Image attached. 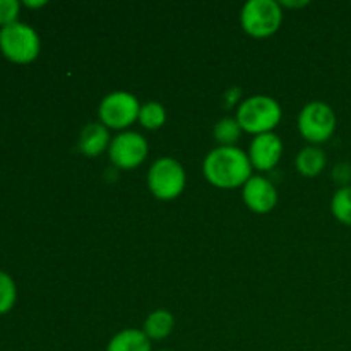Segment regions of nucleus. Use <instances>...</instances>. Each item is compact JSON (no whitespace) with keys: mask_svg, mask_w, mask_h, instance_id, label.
Returning <instances> with one entry per match:
<instances>
[{"mask_svg":"<svg viewBox=\"0 0 351 351\" xmlns=\"http://www.w3.org/2000/svg\"><path fill=\"white\" fill-rule=\"evenodd\" d=\"M206 180L218 189L243 187L252 178L249 154L237 146H219L206 156L202 165Z\"/></svg>","mask_w":351,"mask_h":351,"instance_id":"nucleus-1","label":"nucleus"},{"mask_svg":"<svg viewBox=\"0 0 351 351\" xmlns=\"http://www.w3.org/2000/svg\"><path fill=\"white\" fill-rule=\"evenodd\" d=\"M281 106L274 98L266 95H256L243 99L237 110V122L245 132L261 136L273 132L281 122Z\"/></svg>","mask_w":351,"mask_h":351,"instance_id":"nucleus-2","label":"nucleus"},{"mask_svg":"<svg viewBox=\"0 0 351 351\" xmlns=\"http://www.w3.org/2000/svg\"><path fill=\"white\" fill-rule=\"evenodd\" d=\"M40 50V36L29 24L16 21L0 27V51L12 64H31L38 58Z\"/></svg>","mask_w":351,"mask_h":351,"instance_id":"nucleus-3","label":"nucleus"},{"mask_svg":"<svg viewBox=\"0 0 351 351\" xmlns=\"http://www.w3.org/2000/svg\"><path fill=\"white\" fill-rule=\"evenodd\" d=\"M283 23V9L274 0H249L240 12L242 29L252 38H267Z\"/></svg>","mask_w":351,"mask_h":351,"instance_id":"nucleus-4","label":"nucleus"},{"mask_svg":"<svg viewBox=\"0 0 351 351\" xmlns=\"http://www.w3.org/2000/svg\"><path fill=\"white\" fill-rule=\"evenodd\" d=\"M185 170L173 158H160L147 171V187L161 201H173L185 189Z\"/></svg>","mask_w":351,"mask_h":351,"instance_id":"nucleus-5","label":"nucleus"},{"mask_svg":"<svg viewBox=\"0 0 351 351\" xmlns=\"http://www.w3.org/2000/svg\"><path fill=\"white\" fill-rule=\"evenodd\" d=\"M298 130L312 146L328 143L336 130V115L328 103L312 101L298 115Z\"/></svg>","mask_w":351,"mask_h":351,"instance_id":"nucleus-6","label":"nucleus"},{"mask_svg":"<svg viewBox=\"0 0 351 351\" xmlns=\"http://www.w3.org/2000/svg\"><path fill=\"white\" fill-rule=\"evenodd\" d=\"M141 105L132 93L113 91L101 99L98 108L99 120L106 129L122 130L139 119Z\"/></svg>","mask_w":351,"mask_h":351,"instance_id":"nucleus-7","label":"nucleus"},{"mask_svg":"<svg viewBox=\"0 0 351 351\" xmlns=\"http://www.w3.org/2000/svg\"><path fill=\"white\" fill-rule=\"evenodd\" d=\"M147 151H149V144H147L146 137L141 136L139 132H132V130H127V132L113 137L108 147L112 163L122 170H134L143 165L147 158Z\"/></svg>","mask_w":351,"mask_h":351,"instance_id":"nucleus-8","label":"nucleus"},{"mask_svg":"<svg viewBox=\"0 0 351 351\" xmlns=\"http://www.w3.org/2000/svg\"><path fill=\"white\" fill-rule=\"evenodd\" d=\"M283 154V143L274 132L256 136L249 147V160L252 168L259 171H269L280 163Z\"/></svg>","mask_w":351,"mask_h":351,"instance_id":"nucleus-9","label":"nucleus"},{"mask_svg":"<svg viewBox=\"0 0 351 351\" xmlns=\"http://www.w3.org/2000/svg\"><path fill=\"white\" fill-rule=\"evenodd\" d=\"M242 197L247 208L257 215H266L278 204L276 187L264 177L250 178L242 187Z\"/></svg>","mask_w":351,"mask_h":351,"instance_id":"nucleus-10","label":"nucleus"},{"mask_svg":"<svg viewBox=\"0 0 351 351\" xmlns=\"http://www.w3.org/2000/svg\"><path fill=\"white\" fill-rule=\"evenodd\" d=\"M110 132L103 123H88L79 136V151L89 158L99 156L110 147Z\"/></svg>","mask_w":351,"mask_h":351,"instance_id":"nucleus-11","label":"nucleus"},{"mask_svg":"<svg viewBox=\"0 0 351 351\" xmlns=\"http://www.w3.org/2000/svg\"><path fill=\"white\" fill-rule=\"evenodd\" d=\"M326 163H328L326 153L317 146L304 147L297 154V160H295V167H297L298 173L307 178H314L321 175L322 170L326 168Z\"/></svg>","mask_w":351,"mask_h":351,"instance_id":"nucleus-12","label":"nucleus"},{"mask_svg":"<svg viewBox=\"0 0 351 351\" xmlns=\"http://www.w3.org/2000/svg\"><path fill=\"white\" fill-rule=\"evenodd\" d=\"M106 351H151V339L139 329H123L110 339Z\"/></svg>","mask_w":351,"mask_h":351,"instance_id":"nucleus-13","label":"nucleus"},{"mask_svg":"<svg viewBox=\"0 0 351 351\" xmlns=\"http://www.w3.org/2000/svg\"><path fill=\"white\" fill-rule=\"evenodd\" d=\"M175 328V319L171 312L165 311V308H158V311L151 312L147 319L144 321V335L149 339H165L171 335Z\"/></svg>","mask_w":351,"mask_h":351,"instance_id":"nucleus-14","label":"nucleus"},{"mask_svg":"<svg viewBox=\"0 0 351 351\" xmlns=\"http://www.w3.org/2000/svg\"><path fill=\"white\" fill-rule=\"evenodd\" d=\"M139 123L147 130H156L165 125L167 122V110L161 103L149 101L146 105L141 106L139 112Z\"/></svg>","mask_w":351,"mask_h":351,"instance_id":"nucleus-15","label":"nucleus"},{"mask_svg":"<svg viewBox=\"0 0 351 351\" xmlns=\"http://www.w3.org/2000/svg\"><path fill=\"white\" fill-rule=\"evenodd\" d=\"M331 211L339 223L351 226V185H343L336 191L331 201Z\"/></svg>","mask_w":351,"mask_h":351,"instance_id":"nucleus-16","label":"nucleus"},{"mask_svg":"<svg viewBox=\"0 0 351 351\" xmlns=\"http://www.w3.org/2000/svg\"><path fill=\"white\" fill-rule=\"evenodd\" d=\"M242 132V127L239 125L237 119H232V117H225L215 125V139L221 146H235Z\"/></svg>","mask_w":351,"mask_h":351,"instance_id":"nucleus-17","label":"nucleus"},{"mask_svg":"<svg viewBox=\"0 0 351 351\" xmlns=\"http://www.w3.org/2000/svg\"><path fill=\"white\" fill-rule=\"evenodd\" d=\"M16 283H14V280L5 273V271H0V315L12 311V307L16 305Z\"/></svg>","mask_w":351,"mask_h":351,"instance_id":"nucleus-18","label":"nucleus"},{"mask_svg":"<svg viewBox=\"0 0 351 351\" xmlns=\"http://www.w3.org/2000/svg\"><path fill=\"white\" fill-rule=\"evenodd\" d=\"M19 10L21 3L17 0H0V27L16 23Z\"/></svg>","mask_w":351,"mask_h":351,"instance_id":"nucleus-19","label":"nucleus"},{"mask_svg":"<svg viewBox=\"0 0 351 351\" xmlns=\"http://www.w3.org/2000/svg\"><path fill=\"white\" fill-rule=\"evenodd\" d=\"M335 178L338 182H343V184L348 185V182L351 180V167H350V165H346V163L338 165V167H336V170H335Z\"/></svg>","mask_w":351,"mask_h":351,"instance_id":"nucleus-20","label":"nucleus"},{"mask_svg":"<svg viewBox=\"0 0 351 351\" xmlns=\"http://www.w3.org/2000/svg\"><path fill=\"white\" fill-rule=\"evenodd\" d=\"M240 98V89H230L228 93L225 95V106L226 108H230V106H233L237 103V99Z\"/></svg>","mask_w":351,"mask_h":351,"instance_id":"nucleus-21","label":"nucleus"},{"mask_svg":"<svg viewBox=\"0 0 351 351\" xmlns=\"http://www.w3.org/2000/svg\"><path fill=\"white\" fill-rule=\"evenodd\" d=\"M24 5L29 7V9H40V7L47 5V0H38V2H31V0H26Z\"/></svg>","mask_w":351,"mask_h":351,"instance_id":"nucleus-22","label":"nucleus"},{"mask_svg":"<svg viewBox=\"0 0 351 351\" xmlns=\"http://www.w3.org/2000/svg\"><path fill=\"white\" fill-rule=\"evenodd\" d=\"M308 2H280V5L281 7H304V5H307Z\"/></svg>","mask_w":351,"mask_h":351,"instance_id":"nucleus-23","label":"nucleus"},{"mask_svg":"<svg viewBox=\"0 0 351 351\" xmlns=\"http://www.w3.org/2000/svg\"><path fill=\"white\" fill-rule=\"evenodd\" d=\"M161 351H170V350H161Z\"/></svg>","mask_w":351,"mask_h":351,"instance_id":"nucleus-24","label":"nucleus"}]
</instances>
